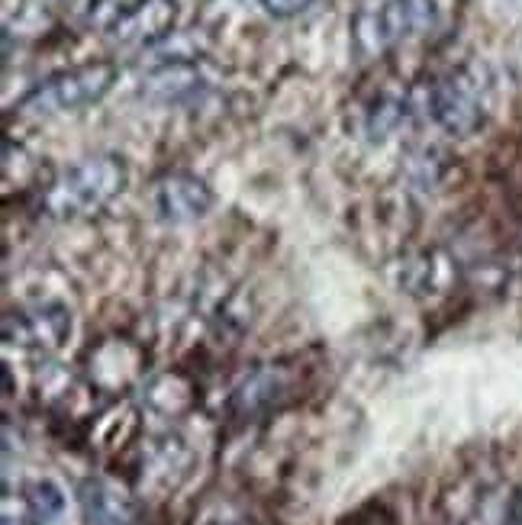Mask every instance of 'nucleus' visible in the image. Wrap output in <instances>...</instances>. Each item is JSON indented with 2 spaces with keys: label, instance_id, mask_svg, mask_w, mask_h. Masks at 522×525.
I'll use <instances>...</instances> for the list:
<instances>
[{
  "label": "nucleus",
  "instance_id": "obj_1",
  "mask_svg": "<svg viewBox=\"0 0 522 525\" xmlns=\"http://www.w3.org/2000/svg\"><path fill=\"white\" fill-rule=\"evenodd\" d=\"M126 178V162L120 155H87L58 174L42 203L55 220H81V216L100 213L113 197H120Z\"/></svg>",
  "mask_w": 522,
  "mask_h": 525
},
{
  "label": "nucleus",
  "instance_id": "obj_2",
  "mask_svg": "<svg viewBox=\"0 0 522 525\" xmlns=\"http://www.w3.org/2000/svg\"><path fill=\"white\" fill-rule=\"evenodd\" d=\"M432 23V0H361L352 20V39L361 55L377 58L394 49L400 39L423 33Z\"/></svg>",
  "mask_w": 522,
  "mask_h": 525
},
{
  "label": "nucleus",
  "instance_id": "obj_3",
  "mask_svg": "<svg viewBox=\"0 0 522 525\" xmlns=\"http://www.w3.org/2000/svg\"><path fill=\"white\" fill-rule=\"evenodd\" d=\"M116 75H120V68L113 62H84L68 71H58V75L36 84L33 91L20 100V110L36 116H52V113H71V110L91 107L100 97L110 94Z\"/></svg>",
  "mask_w": 522,
  "mask_h": 525
},
{
  "label": "nucleus",
  "instance_id": "obj_4",
  "mask_svg": "<svg viewBox=\"0 0 522 525\" xmlns=\"http://www.w3.org/2000/svg\"><path fill=\"white\" fill-rule=\"evenodd\" d=\"M426 110L448 136L458 139L474 136L487 120L481 87L468 71H448V75L435 78L426 91Z\"/></svg>",
  "mask_w": 522,
  "mask_h": 525
},
{
  "label": "nucleus",
  "instance_id": "obj_5",
  "mask_svg": "<svg viewBox=\"0 0 522 525\" xmlns=\"http://www.w3.org/2000/svg\"><path fill=\"white\" fill-rule=\"evenodd\" d=\"M71 310L62 303H33L4 319L7 345L26 352H58L71 339Z\"/></svg>",
  "mask_w": 522,
  "mask_h": 525
},
{
  "label": "nucleus",
  "instance_id": "obj_6",
  "mask_svg": "<svg viewBox=\"0 0 522 525\" xmlns=\"http://www.w3.org/2000/svg\"><path fill=\"white\" fill-rule=\"evenodd\" d=\"M213 207V191L207 181L191 171H171L155 184V210L165 223L203 220Z\"/></svg>",
  "mask_w": 522,
  "mask_h": 525
},
{
  "label": "nucleus",
  "instance_id": "obj_7",
  "mask_svg": "<svg viewBox=\"0 0 522 525\" xmlns=\"http://www.w3.org/2000/svg\"><path fill=\"white\" fill-rule=\"evenodd\" d=\"M194 468V455L178 435H162L145 445L142 464H139V487L149 493H168L178 490L187 474Z\"/></svg>",
  "mask_w": 522,
  "mask_h": 525
},
{
  "label": "nucleus",
  "instance_id": "obj_8",
  "mask_svg": "<svg viewBox=\"0 0 522 525\" xmlns=\"http://www.w3.org/2000/svg\"><path fill=\"white\" fill-rule=\"evenodd\" d=\"M174 20H178V4L174 0H133L113 20L110 36L123 42V46H152V42L171 33Z\"/></svg>",
  "mask_w": 522,
  "mask_h": 525
},
{
  "label": "nucleus",
  "instance_id": "obj_9",
  "mask_svg": "<svg viewBox=\"0 0 522 525\" xmlns=\"http://www.w3.org/2000/svg\"><path fill=\"white\" fill-rule=\"evenodd\" d=\"M294 397V374H290L284 364H268V368L252 371L245 381L236 387V406L239 416H261L271 410H281L284 403Z\"/></svg>",
  "mask_w": 522,
  "mask_h": 525
},
{
  "label": "nucleus",
  "instance_id": "obj_10",
  "mask_svg": "<svg viewBox=\"0 0 522 525\" xmlns=\"http://www.w3.org/2000/svg\"><path fill=\"white\" fill-rule=\"evenodd\" d=\"M87 374H91V384L97 390L120 393L129 384L139 381L142 352L136 345L123 342V339H110L104 345L91 348V355H87Z\"/></svg>",
  "mask_w": 522,
  "mask_h": 525
},
{
  "label": "nucleus",
  "instance_id": "obj_11",
  "mask_svg": "<svg viewBox=\"0 0 522 525\" xmlns=\"http://www.w3.org/2000/svg\"><path fill=\"white\" fill-rule=\"evenodd\" d=\"M200 87V65L191 58H174V62L158 65L142 78V97L158 100V104H178V100L200 94Z\"/></svg>",
  "mask_w": 522,
  "mask_h": 525
},
{
  "label": "nucleus",
  "instance_id": "obj_12",
  "mask_svg": "<svg viewBox=\"0 0 522 525\" xmlns=\"http://www.w3.org/2000/svg\"><path fill=\"white\" fill-rule=\"evenodd\" d=\"M84 506L87 516L97 525H133L136 522V506L129 497H123L120 490H113L110 484H87L84 487Z\"/></svg>",
  "mask_w": 522,
  "mask_h": 525
},
{
  "label": "nucleus",
  "instance_id": "obj_13",
  "mask_svg": "<svg viewBox=\"0 0 522 525\" xmlns=\"http://www.w3.org/2000/svg\"><path fill=\"white\" fill-rule=\"evenodd\" d=\"M145 400H149L152 410L165 413V416H174L191 406V387H187L181 377H155V381L145 387Z\"/></svg>",
  "mask_w": 522,
  "mask_h": 525
},
{
  "label": "nucleus",
  "instance_id": "obj_14",
  "mask_svg": "<svg viewBox=\"0 0 522 525\" xmlns=\"http://www.w3.org/2000/svg\"><path fill=\"white\" fill-rule=\"evenodd\" d=\"M26 503L33 506V513L39 519H52V516L62 513V506H65L62 490H58L52 480H36V484H29L26 487Z\"/></svg>",
  "mask_w": 522,
  "mask_h": 525
},
{
  "label": "nucleus",
  "instance_id": "obj_15",
  "mask_svg": "<svg viewBox=\"0 0 522 525\" xmlns=\"http://www.w3.org/2000/svg\"><path fill=\"white\" fill-rule=\"evenodd\" d=\"M316 0H261L268 17L274 20H290V17H300L303 10H310Z\"/></svg>",
  "mask_w": 522,
  "mask_h": 525
},
{
  "label": "nucleus",
  "instance_id": "obj_16",
  "mask_svg": "<svg viewBox=\"0 0 522 525\" xmlns=\"http://www.w3.org/2000/svg\"><path fill=\"white\" fill-rule=\"evenodd\" d=\"M213 525H258V522L249 516H226V519H216Z\"/></svg>",
  "mask_w": 522,
  "mask_h": 525
}]
</instances>
